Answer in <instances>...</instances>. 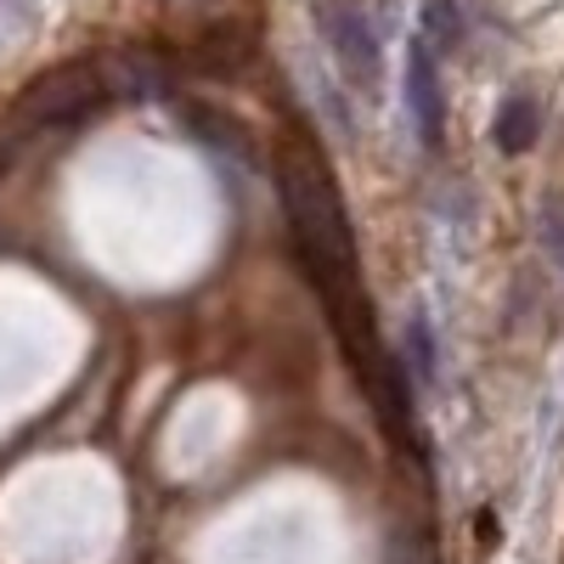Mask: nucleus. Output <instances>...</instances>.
<instances>
[{"mask_svg":"<svg viewBox=\"0 0 564 564\" xmlns=\"http://www.w3.org/2000/svg\"><path fill=\"white\" fill-rule=\"evenodd\" d=\"M327 40H334L339 74L356 85V97H379L384 57H379V34H372V23L356 7H339L334 18H327Z\"/></svg>","mask_w":564,"mask_h":564,"instance_id":"f257e3e1","label":"nucleus"},{"mask_svg":"<svg viewBox=\"0 0 564 564\" xmlns=\"http://www.w3.org/2000/svg\"><path fill=\"white\" fill-rule=\"evenodd\" d=\"M406 108H412L417 141H423V148H435L446 113H441V52L430 45V34H417L406 45Z\"/></svg>","mask_w":564,"mask_h":564,"instance_id":"f03ea898","label":"nucleus"},{"mask_svg":"<svg viewBox=\"0 0 564 564\" xmlns=\"http://www.w3.org/2000/svg\"><path fill=\"white\" fill-rule=\"evenodd\" d=\"M536 124H542V108H536L531 97H508V102L497 108L491 135H497V148H502V153H525L531 141H536Z\"/></svg>","mask_w":564,"mask_h":564,"instance_id":"7ed1b4c3","label":"nucleus"},{"mask_svg":"<svg viewBox=\"0 0 564 564\" xmlns=\"http://www.w3.org/2000/svg\"><path fill=\"white\" fill-rule=\"evenodd\" d=\"M406 345H412V367L423 379H435V339H430V327H423V316L406 322Z\"/></svg>","mask_w":564,"mask_h":564,"instance_id":"20e7f679","label":"nucleus"}]
</instances>
